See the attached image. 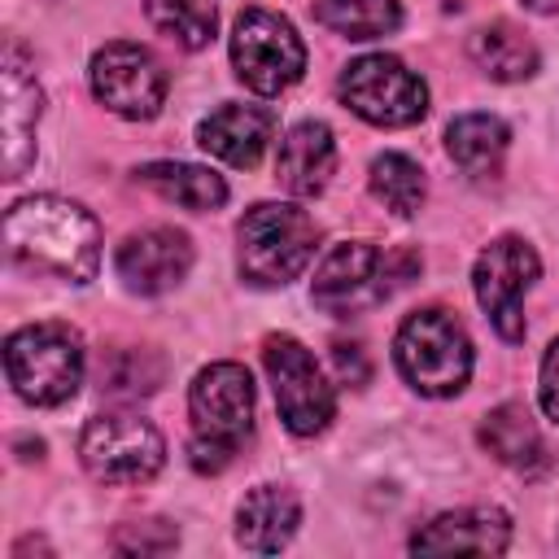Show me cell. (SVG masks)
I'll use <instances>...</instances> for the list:
<instances>
[{
	"mask_svg": "<svg viewBox=\"0 0 559 559\" xmlns=\"http://www.w3.org/2000/svg\"><path fill=\"white\" fill-rule=\"evenodd\" d=\"M4 249L26 271L87 284L100 266V227L79 201L26 197L4 214Z\"/></svg>",
	"mask_w": 559,
	"mask_h": 559,
	"instance_id": "obj_1",
	"label": "cell"
},
{
	"mask_svg": "<svg viewBox=\"0 0 559 559\" xmlns=\"http://www.w3.org/2000/svg\"><path fill=\"white\" fill-rule=\"evenodd\" d=\"M419 271V253L415 249H384L376 240H341L323 253L314 284H310V301L328 314H362L380 301H389L402 284H411V275Z\"/></svg>",
	"mask_w": 559,
	"mask_h": 559,
	"instance_id": "obj_2",
	"label": "cell"
},
{
	"mask_svg": "<svg viewBox=\"0 0 559 559\" xmlns=\"http://www.w3.org/2000/svg\"><path fill=\"white\" fill-rule=\"evenodd\" d=\"M192 441L188 459L197 472H223L236 445L253 428V380L240 362H210L188 389Z\"/></svg>",
	"mask_w": 559,
	"mask_h": 559,
	"instance_id": "obj_3",
	"label": "cell"
},
{
	"mask_svg": "<svg viewBox=\"0 0 559 559\" xmlns=\"http://www.w3.org/2000/svg\"><path fill=\"white\" fill-rule=\"evenodd\" d=\"M236 240H240V275L258 288H280L310 266L319 227L297 205L258 201L253 210H245Z\"/></svg>",
	"mask_w": 559,
	"mask_h": 559,
	"instance_id": "obj_4",
	"label": "cell"
},
{
	"mask_svg": "<svg viewBox=\"0 0 559 559\" xmlns=\"http://www.w3.org/2000/svg\"><path fill=\"white\" fill-rule=\"evenodd\" d=\"M4 371L22 402L61 406L83 384V341L66 323H31L4 341Z\"/></svg>",
	"mask_w": 559,
	"mask_h": 559,
	"instance_id": "obj_5",
	"label": "cell"
},
{
	"mask_svg": "<svg viewBox=\"0 0 559 559\" xmlns=\"http://www.w3.org/2000/svg\"><path fill=\"white\" fill-rule=\"evenodd\" d=\"M397 367L424 397H450L472 376V341L450 310H415L397 328Z\"/></svg>",
	"mask_w": 559,
	"mask_h": 559,
	"instance_id": "obj_6",
	"label": "cell"
},
{
	"mask_svg": "<svg viewBox=\"0 0 559 559\" xmlns=\"http://www.w3.org/2000/svg\"><path fill=\"white\" fill-rule=\"evenodd\" d=\"M231 66L249 92L275 96L301 79L306 44L288 17H280L271 9H245L231 26Z\"/></svg>",
	"mask_w": 559,
	"mask_h": 559,
	"instance_id": "obj_7",
	"label": "cell"
},
{
	"mask_svg": "<svg viewBox=\"0 0 559 559\" xmlns=\"http://www.w3.org/2000/svg\"><path fill=\"white\" fill-rule=\"evenodd\" d=\"M79 459L105 485H140L162 472L166 441L148 419L109 411V415L87 419V428L79 437Z\"/></svg>",
	"mask_w": 559,
	"mask_h": 559,
	"instance_id": "obj_8",
	"label": "cell"
},
{
	"mask_svg": "<svg viewBox=\"0 0 559 559\" xmlns=\"http://www.w3.org/2000/svg\"><path fill=\"white\" fill-rule=\"evenodd\" d=\"M336 92H341L345 109H354L371 127H411L428 114L424 79L389 52H371V57L349 61Z\"/></svg>",
	"mask_w": 559,
	"mask_h": 559,
	"instance_id": "obj_9",
	"label": "cell"
},
{
	"mask_svg": "<svg viewBox=\"0 0 559 559\" xmlns=\"http://www.w3.org/2000/svg\"><path fill=\"white\" fill-rule=\"evenodd\" d=\"M262 362H266L275 406H280V419L288 424V432H297V437L323 432L336 415V397H332V384L323 380V367L314 362V354L293 336H271L262 349Z\"/></svg>",
	"mask_w": 559,
	"mask_h": 559,
	"instance_id": "obj_10",
	"label": "cell"
},
{
	"mask_svg": "<svg viewBox=\"0 0 559 559\" xmlns=\"http://www.w3.org/2000/svg\"><path fill=\"white\" fill-rule=\"evenodd\" d=\"M537 271H542V262H537L533 245L520 236H498L480 249L476 271H472V288H476V301L502 341L524 336V293L533 288Z\"/></svg>",
	"mask_w": 559,
	"mask_h": 559,
	"instance_id": "obj_11",
	"label": "cell"
},
{
	"mask_svg": "<svg viewBox=\"0 0 559 559\" xmlns=\"http://www.w3.org/2000/svg\"><path fill=\"white\" fill-rule=\"evenodd\" d=\"M92 92L118 118H135L140 122V118H153L162 109L166 70L148 48L114 39L92 57Z\"/></svg>",
	"mask_w": 559,
	"mask_h": 559,
	"instance_id": "obj_12",
	"label": "cell"
},
{
	"mask_svg": "<svg viewBox=\"0 0 559 559\" xmlns=\"http://www.w3.org/2000/svg\"><path fill=\"white\" fill-rule=\"evenodd\" d=\"M118 275L131 293H144V297H157L166 288H175L188 266H192V240L175 227H144V231H131L122 245H118Z\"/></svg>",
	"mask_w": 559,
	"mask_h": 559,
	"instance_id": "obj_13",
	"label": "cell"
},
{
	"mask_svg": "<svg viewBox=\"0 0 559 559\" xmlns=\"http://www.w3.org/2000/svg\"><path fill=\"white\" fill-rule=\"evenodd\" d=\"M44 114V92L26 70L22 52L4 48V179H22L35 162V122Z\"/></svg>",
	"mask_w": 559,
	"mask_h": 559,
	"instance_id": "obj_14",
	"label": "cell"
},
{
	"mask_svg": "<svg viewBox=\"0 0 559 559\" xmlns=\"http://www.w3.org/2000/svg\"><path fill=\"white\" fill-rule=\"evenodd\" d=\"M511 546V520L498 507H463L428 520L415 537L411 550L424 555H445V550H476V555H502Z\"/></svg>",
	"mask_w": 559,
	"mask_h": 559,
	"instance_id": "obj_15",
	"label": "cell"
},
{
	"mask_svg": "<svg viewBox=\"0 0 559 559\" xmlns=\"http://www.w3.org/2000/svg\"><path fill=\"white\" fill-rule=\"evenodd\" d=\"M201 148L223 157L227 166H258L275 135V114L262 105H218L201 122Z\"/></svg>",
	"mask_w": 559,
	"mask_h": 559,
	"instance_id": "obj_16",
	"label": "cell"
},
{
	"mask_svg": "<svg viewBox=\"0 0 559 559\" xmlns=\"http://www.w3.org/2000/svg\"><path fill=\"white\" fill-rule=\"evenodd\" d=\"M332 170H336V140H332L328 122H314V118L297 122L284 135L280 157H275L280 188L293 192V197H314V192L328 188Z\"/></svg>",
	"mask_w": 559,
	"mask_h": 559,
	"instance_id": "obj_17",
	"label": "cell"
},
{
	"mask_svg": "<svg viewBox=\"0 0 559 559\" xmlns=\"http://www.w3.org/2000/svg\"><path fill=\"white\" fill-rule=\"evenodd\" d=\"M297 524H301L297 493L284 485H258L245 493V502L236 511V542L253 555H275L293 542Z\"/></svg>",
	"mask_w": 559,
	"mask_h": 559,
	"instance_id": "obj_18",
	"label": "cell"
},
{
	"mask_svg": "<svg viewBox=\"0 0 559 559\" xmlns=\"http://www.w3.org/2000/svg\"><path fill=\"white\" fill-rule=\"evenodd\" d=\"M480 445L507 463L511 472L520 476H542L550 467V450L533 424V415L520 406V402H507V406H493L480 424Z\"/></svg>",
	"mask_w": 559,
	"mask_h": 559,
	"instance_id": "obj_19",
	"label": "cell"
},
{
	"mask_svg": "<svg viewBox=\"0 0 559 559\" xmlns=\"http://www.w3.org/2000/svg\"><path fill=\"white\" fill-rule=\"evenodd\" d=\"M507 144H511V131L502 118L493 114H463L450 122L445 131V148L450 157L472 175V179H485V175H498L502 157H507Z\"/></svg>",
	"mask_w": 559,
	"mask_h": 559,
	"instance_id": "obj_20",
	"label": "cell"
},
{
	"mask_svg": "<svg viewBox=\"0 0 559 559\" xmlns=\"http://www.w3.org/2000/svg\"><path fill=\"white\" fill-rule=\"evenodd\" d=\"M135 179L144 188H153L157 197L183 205V210H218L227 201V183L223 175L192 166V162H148L135 170Z\"/></svg>",
	"mask_w": 559,
	"mask_h": 559,
	"instance_id": "obj_21",
	"label": "cell"
},
{
	"mask_svg": "<svg viewBox=\"0 0 559 559\" xmlns=\"http://www.w3.org/2000/svg\"><path fill=\"white\" fill-rule=\"evenodd\" d=\"M472 57L476 66L498 79V83H520L537 70V48L524 31H515L511 22H489L472 35Z\"/></svg>",
	"mask_w": 559,
	"mask_h": 559,
	"instance_id": "obj_22",
	"label": "cell"
},
{
	"mask_svg": "<svg viewBox=\"0 0 559 559\" xmlns=\"http://www.w3.org/2000/svg\"><path fill=\"white\" fill-rule=\"evenodd\" d=\"M314 17L345 39H380L402 26L397 0H314Z\"/></svg>",
	"mask_w": 559,
	"mask_h": 559,
	"instance_id": "obj_23",
	"label": "cell"
},
{
	"mask_svg": "<svg viewBox=\"0 0 559 559\" xmlns=\"http://www.w3.org/2000/svg\"><path fill=\"white\" fill-rule=\"evenodd\" d=\"M144 13L166 39H175L188 52L205 48L214 39V26H218L214 0H144Z\"/></svg>",
	"mask_w": 559,
	"mask_h": 559,
	"instance_id": "obj_24",
	"label": "cell"
},
{
	"mask_svg": "<svg viewBox=\"0 0 559 559\" xmlns=\"http://www.w3.org/2000/svg\"><path fill=\"white\" fill-rule=\"evenodd\" d=\"M371 197L380 205H389L393 214H402V218L419 214V205L428 197V183H424L419 162H411L406 153H380L371 162Z\"/></svg>",
	"mask_w": 559,
	"mask_h": 559,
	"instance_id": "obj_25",
	"label": "cell"
},
{
	"mask_svg": "<svg viewBox=\"0 0 559 559\" xmlns=\"http://www.w3.org/2000/svg\"><path fill=\"white\" fill-rule=\"evenodd\" d=\"M162 384V358L148 349H118L100 362V389L114 397H144Z\"/></svg>",
	"mask_w": 559,
	"mask_h": 559,
	"instance_id": "obj_26",
	"label": "cell"
},
{
	"mask_svg": "<svg viewBox=\"0 0 559 559\" xmlns=\"http://www.w3.org/2000/svg\"><path fill=\"white\" fill-rule=\"evenodd\" d=\"M179 533L166 524V520H135V524H122L114 546L122 555H162V550H175Z\"/></svg>",
	"mask_w": 559,
	"mask_h": 559,
	"instance_id": "obj_27",
	"label": "cell"
},
{
	"mask_svg": "<svg viewBox=\"0 0 559 559\" xmlns=\"http://www.w3.org/2000/svg\"><path fill=\"white\" fill-rule=\"evenodd\" d=\"M332 358H336V371H341V380H345V384H367L371 367H367V354H362V345L336 341V345H332Z\"/></svg>",
	"mask_w": 559,
	"mask_h": 559,
	"instance_id": "obj_28",
	"label": "cell"
},
{
	"mask_svg": "<svg viewBox=\"0 0 559 559\" xmlns=\"http://www.w3.org/2000/svg\"><path fill=\"white\" fill-rule=\"evenodd\" d=\"M542 411L559 424V341H550L542 358Z\"/></svg>",
	"mask_w": 559,
	"mask_h": 559,
	"instance_id": "obj_29",
	"label": "cell"
},
{
	"mask_svg": "<svg viewBox=\"0 0 559 559\" xmlns=\"http://www.w3.org/2000/svg\"><path fill=\"white\" fill-rule=\"evenodd\" d=\"M520 4H528L533 13H555L559 9V0H520Z\"/></svg>",
	"mask_w": 559,
	"mask_h": 559,
	"instance_id": "obj_30",
	"label": "cell"
}]
</instances>
